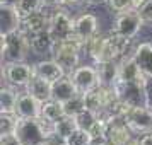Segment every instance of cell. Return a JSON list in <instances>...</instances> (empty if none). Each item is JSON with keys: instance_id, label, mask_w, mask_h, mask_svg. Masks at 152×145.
<instances>
[{"instance_id": "obj_1", "label": "cell", "mask_w": 152, "mask_h": 145, "mask_svg": "<svg viewBox=\"0 0 152 145\" xmlns=\"http://www.w3.org/2000/svg\"><path fill=\"white\" fill-rule=\"evenodd\" d=\"M53 133V123L43 118H21L15 135L22 145H45L46 138Z\"/></svg>"}, {"instance_id": "obj_2", "label": "cell", "mask_w": 152, "mask_h": 145, "mask_svg": "<svg viewBox=\"0 0 152 145\" xmlns=\"http://www.w3.org/2000/svg\"><path fill=\"white\" fill-rule=\"evenodd\" d=\"M29 51H31L29 36L22 29L12 34L2 36V62L4 63L24 62Z\"/></svg>"}, {"instance_id": "obj_3", "label": "cell", "mask_w": 152, "mask_h": 145, "mask_svg": "<svg viewBox=\"0 0 152 145\" xmlns=\"http://www.w3.org/2000/svg\"><path fill=\"white\" fill-rule=\"evenodd\" d=\"M128 44H130V38H126L123 34H118L115 31L110 36H103V43H101L99 53H97L94 62L96 63L118 62L121 56H125Z\"/></svg>"}, {"instance_id": "obj_4", "label": "cell", "mask_w": 152, "mask_h": 145, "mask_svg": "<svg viewBox=\"0 0 152 145\" xmlns=\"http://www.w3.org/2000/svg\"><path fill=\"white\" fill-rule=\"evenodd\" d=\"M147 82H138V80H118L113 89L116 96L130 106H147V96H145V87Z\"/></svg>"}, {"instance_id": "obj_5", "label": "cell", "mask_w": 152, "mask_h": 145, "mask_svg": "<svg viewBox=\"0 0 152 145\" xmlns=\"http://www.w3.org/2000/svg\"><path fill=\"white\" fill-rule=\"evenodd\" d=\"M2 77L14 87H26L34 77V65H29L26 62L4 63Z\"/></svg>"}, {"instance_id": "obj_6", "label": "cell", "mask_w": 152, "mask_h": 145, "mask_svg": "<svg viewBox=\"0 0 152 145\" xmlns=\"http://www.w3.org/2000/svg\"><path fill=\"white\" fill-rule=\"evenodd\" d=\"M125 119L133 135H145L152 131V108L151 106H132Z\"/></svg>"}, {"instance_id": "obj_7", "label": "cell", "mask_w": 152, "mask_h": 145, "mask_svg": "<svg viewBox=\"0 0 152 145\" xmlns=\"http://www.w3.org/2000/svg\"><path fill=\"white\" fill-rule=\"evenodd\" d=\"M75 33V19H72L67 12L63 10H55L51 14V22H50V34L53 36L56 43L67 41Z\"/></svg>"}, {"instance_id": "obj_8", "label": "cell", "mask_w": 152, "mask_h": 145, "mask_svg": "<svg viewBox=\"0 0 152 145\" xmlns=\"http://www.w3.org/2000/svg\"><path fill=\"white\" fill-rule=\"evenodd\" d=\"M142 26H144V19L140 17L138 10L137 9H130V10H125V12L118 14L115 26H113V31L132 39V38H135L138 34Z\"/></svg>"}, {"instance_id": "obj_9", "label": "cell", "mask_w": 152, "mask_h": 145, "mask_svg": "<svg viewBox=\"0 0 152 145\" xmlns=\"http://www.w3.org/2000/svg\"><path fill=\"white\" fill-rule=\"evenodd\" d=\"M133 131L128 126L125 116H108V126H106V140L111 145H121L130 142Z\"/></svg>"}, {"instance_id": "obj_10", "label": "cell", "mask_w": 152, "mask_h": 145, "mask_svg": "<svg viewBox=\"0 0 152 145\" xmlns=\"http://www.w3.org/2000/svg\"><path fill=\"white\" fill-rule=\"evenodd\" d=\"M72 82L75 84L77 90L80 94H86L89 90L96 89L99 85V74H97V67H89V65H79L72 74H70Z\"/></svg>"}, {"instance_id": "obj_11", "label": "cell", "mask_w": 152, "mask_h": 145, "mask_svg": "<svg viewBox=\"0 0 152 145\" xmlns=\"http://www.w3.org/2000/svg\"><path fill=\"white\" fill-rule=\"evenodd\" d=\"M22 26V15L15 9L14 2L0 5V36L12 34Z\"/></svg>"}, {"instance_id": "obj_12", "label": "cell", "mask_w": 152, "mask_h": 145, "mask_svg": "<svg viewBox=\"0 0 152 145\" xmlns=\"http://www.w3.org/2000/svg\"><path fill=\"white\" fill-rule=\"evenodd\" d=\"M43 103L38 101L29 92H21L17 104H15V114L19 118H41Z\"/></svg>"}, {"instance_id": "obj_13", "label": "cell", "mask_w": 152, "mask_h": 145, "mask_svg": "<svg viewBox=\"0 0 152 145\" xmlns=\"http://www.w3.org/2000/svg\"><path fill=\"white\" fill-rule=\"evenodd\" d=\"M50 22H51V14H46L45 10H39V12H34V14L24 17L21 29L28 36L39 34V33L50 31Z\"/></svg>"}, {"instance_id": "obj_14", "label": "cell", "mask_w": 152, "mask_h": 145, "mask_svg": "<svg viewBox=\"0 0 152 145\" xmlns=\"http://www.w3.org/2000/svg\"><path fill=\"white\" fill-rule=\"evenodd\" d=\"M74 34L82 43H87L97 34V17L94 14H82L75 19V33Z\"/></svg>"}, {"instance_id": "obj_15", "label": "cell", "mask_w": 152, "mask_h": 145, "mask_svg": "<svg viewBox=\"0 0 152 145\" xmlns=\"http://www.w3.org/2000/svg\"><path fill=\"white\" fill-rule=\"evenodd\" d=\"M118 68H120V79L118 80H138V82H145L149 80L144 75V72L140 70L138 63L135 62L133 55L132 56H121L118 62Z\"/></svg>"}, {"instance_id": "obj_16", "label": "cell", "mask_w": 152, "mask_h": 145, "mask_svg": "<svg viewBox=\"0 0 152 145\" xmlns=\"http://www.w3.org/2000/svg\"><path fill=\"white\" fill-rule=\"evenodd\" d=\"M75 94H79V90L69 75L62 77L51 84V99H55L58 103H65V101L72 99Z\"/></svg>"}, {"instance_id": "obj_17", "label": "cell", "mask_w": 152, "mask_h": 145, "mask_svg": "<svg viewBox=\"0 0 152 145\" xmlns=\"http://www.w3.org/2000/svg\"><path fill=\"white\" fill-rule=\"evenodd\" d=\"M34 75L41 77L45 80H48V82H55L58 79H62L65 77V70L58 65V62H55L53 58L51 60H41V62L34 63Z\"/></svg>"}, {"instance_id": "obj_18", "label": "cell", "mask_w": 152, "mask_h": 145, "mask_svg": "<svg viewBox=\"0 0 152 145\" xmlns=\"http://www.w3.org/2000/svg\"><path fill=\"white\" fill-rule=\"evenodd\" d=\"M133 58L144 72V75L147 79H152V43H140L135 48Z\"/></svg>"}, {"instance_id": "obj_19", "label": "cell", "mask_w": 152, "mask_h": 145, "mask_svg": "<svg viewBox=\"0 0 152 145\" xmlns=\"http://www.w3.org/2000/svg\"><path fill=\"white\" fill-rule=\"evenodd\" d=\"M26 92H29L31 96H34L38 101H41V103H46L51 99V82L48 80H45L41 77L34 75L29 84L26 85Z\"/></svg>"}, {"instance_id": "obj_20", "label": "cell", "mask_w": 152, "mask_h": 145, "mask_svg": "<svg viewBox=\"0 0 152 145\" xmlns=\"http://www.w3.org/2000/svg\"><path fill=\"white\" fill-rule=\"evenodd\" d=\"M96 65H97V74H99V85L113 87L120 79L118 62H103V63H96Z\"/></svg>"}, {"instance_id": "obj_21", "label": "cell", "mask_w": 152, "mask_h": 145, "mask_svg": "<svg viewBox=\"0 0 152 145\" xmlns=\"http://www.w3.org/2000/svg\"><path fill=\"white\" fill-rule=\"evenodd\" d=\"M56 41L53 39V36L50 34V31L39 33V34H31L29 36V46L31 51H34L36 55H41L45 51H53Z\"/></svg>"}, {"instance_id": "obj_22", "label": "cell", "mask_w": 152, "mask_h": 145, "mask_svg": "<svg viewBox=\"0 0 152 145\" xmlns=\"http://www.w3.org/2000/svg\"><path fill=\"white\" fill-rule=\"evenodd\" d=\"M77 128H79V125H77L75 116H69V114L62 116L58 121L53 123V133L58 135L60 138H63V140H67Z\"/></svg>"}, {"instance_id": "obj_23", "label": "cell", "mask_w": 152, "mask_h": 145, "mask_svg": "<svg viewBox=\"0 0 152 145\" xmlns=\"http://www.w3.org/2000/svg\"><path fill=\"white\" fill-rule=\"evenodd\" d=\"M19 94L12 87H4L0 89V113H15V104H17Z\"/></svg>"}, {"instance_id": "obj_24", "label": "cell", "mask_w": 152, "mask_h": 145, "mask_svg": "<svg viewBox=\"0 0 152 145\" xmlns=\"http://www.w3.org/2000/svg\"><path fill=\"white\" fill-rule=\"evenodd\" d=\"M62 116H65V111H63V104L55 101V99H50L46 103H43V109H41V118L46 119L48 123H55L58 121Z\"/></svg>"}, {"instance_id": "obj_25", "label": "cell", "mask_w": 152, "mask_h": 145, "mask_svg": "<svg viewBox=\"0 0 152 145\" xmlns=\"http://www.w3.org/2000/svg\"><path fill=\"white\" fill-rule=\"evenodd\" d=\"M15 9L19 10V14L24 17L34 14V12H39V10H45V5H46V0H14Z\"/></svg>"}, {"instance_id": "obj_26", "label": "cell", "mask_w": 152, "mask_h": 145, "mask_svg": "<svg viewBox=\"0 0 152 145\" xmlns=\"http://www.w3.org/2000/svg\"><path fill=\"white\" fill-rule=\"evenodd\" d=\"M63 104V111H65V114H69V116H79L82 111L87 109V104H86V97L84 94H75V96L69 99V101H65Z\"/></svg>"}, {"instance_id": "obj_27", "label": "cell", "mask_w": 152, "mask_h": 145, "mask_svg": "<svg viewBox=\"0 0 152 145\" xmlns=\"http://www.w3.org/2000/svg\"><path fill=\"white\" fill-rule=\"evenodd\" d=\"M19 119L21 118L17 116L15 113H0V137L15 133Z\"/></svg>"}, {"instance_id": "obj_28", "label": "cell", "mask_w": 152, "mask_h": 145, "mask_svg": "<svg viewBox=\"0 0 152 145\" xmlns=\"http://www.w3.org/2000/svg\"><path fill=\"white\" fill-rule=\"evenodd\" d=\"M92 142H94L92 135H91L87 130H82V128H77V130L65 140L67 145H92Z\"/></svg>"}, {"instance_id": "obj_29", "label": "cell", "mask_w": 152, "mask_h": 145, "mask_svg": "<svg viewBox=\"0 0 152 145\" xmlns=\"http://www.w3.org/2000/svg\"><path fill=\"white\" fill-rule=\"evenodd\" d=\"M99 116H101V114H97L96 111L86 109V111H82L79 116H75V119H77V125H79V128L91 131V128L96 125V121L99 119Z\"/></svg>"}, {"instance_id": "obj_30", "label": "cell", "mask_w": 152, "mask_h": 145, "mask_svg": "<svg viewBox=\"0 0 152 145\" xmlns=\"http://www.w3.org/2000/svg\"><path fill=\"white\" fill-rule=\"evenodd\" d=\"M106 2H108V5H110L111 10H113V12H118V14L133 9L132 0H106Z\"/></svg>"}, {"instance_id": "obj_31", "label": "cell", "mask_w": 152, "mask_h": 145, "mask_svg": "<svg viewBox=\"0 0 152 145\" xmlns=\"http://www.w3.org/2000/svg\"><path fill=\"white\" fill-rule=\"evenodd\" d=\"M144 22H152V0H147L140 9H137Z\"/></svg>"}, {"instance_id": "obj_32", "label": "cell", "mask_w": 152, "mask_h": 145, "mask_svg": "<svg viewBox=\"0 0 152 145\" xmlns=\"http://www.w3.org/2000/svg\"><path fill=\"white\" fill-rule=\"evenodd\" d=\"M0 145H22V144L15 133H10V135H2L0 137Z\"/></svg>"}, {"instance_id": "obj_33", "label": "cell", "mask_w": 152, "mask_h": 145, "mask_svg": "<svg viewBox=\"0 0 152 145\" xmlns=\"http://www.w3.org/2000/svg\"><path fill=\"white\" fill-rule=\"evenodd\" d=\"M82 0H46V5H53V7H69V5H75Z\"/></svg>"}, {"instance_id": "obj_34", "label": "cell", "mask_w": 152, "mask_h": 145, "mask_svg": "<svg viewBox=\"0 0 152 145\" xmlns=\"http://www.w3.org/2000/svg\"><path fill=\"white\" fill-rule=\"evenodd\" d=\"M45 145H67V144H65V140H63V138H60L58 135H55V133H51V135L46 138Z\"/></svg>"}, {"instance_id": "obj_35", "label": "cell", "mask_w": 152, "mask_h": 145, "mask_svg": "<svg viewBox=\"0 0 152 145\" xmlns=\"http://www.w3.org/2000/svg\"><path fill=\"white\" fill-rule=\"evenodd\" d=\"M138 145H152V131L151 133H145L138 138Z\"/></svg>"}, {"instance_id": "obj_36", "label": "cell", "mask_w": 152, "mask_h": 145, "mask_svg": "<svg viewBox=\"0 0 152 145\" xmlns=\"http://www.w3.org/2000/svg\"><path fill=\"white\" fill-rule=\"evenodd\" d=\"M145 2H147V0H132V5H133V9H140Z\"/></svg>"}, {"instance_id": "obj_37", "label": "cell", "mask_w": 152, "mask_h": 145, "mask_svg": "<svg viewBox=\"0 0 152 145\" xmlns=\"http://www.w3.org/2000/svg\"><path fill=\"white\" fill-rule=\"evenodd\" d=\"M92 145H111V144L106 140V138H103V140H94V142H92Z\"/></svg>"}, {"instance_id": "obj_38", "label": "cell", "mask_w": 152, "mask_h": 145, "mask_svg": "<svg viewBox=\"0 0 152 145\" xmlns=\"http://www.w3.org/2000/svg\"><path fill=\"white\" fill-rule=\"evenodd\" d=\"M121 145H138V140H133V138H132L130 142H125V144H121Z\"/></svg>"}, {"instance_id": "obj_39", "label": "cell", "mask_w": 152, "mask_h": 145, "mask_svg": "<svg viewBox=\"0 0 152 145\" xmlns=\"http://www.w3.org/2000/svg\"><path fill=\"white\" fill-rule=\"evenodd\" d=\"M2 4H9V0H2Z\"/></svg>"}, {"instance_id": "obj_40", "label": "cell", "mask_w": 152, "mask_h": 145, "mask_svg": "<svg viewBox=\"0 0 152 145\" xmlns=\"http://www.w3.org/2000/svg\"><path fill=\"white\" fill-rule=\"evenodd\" d=\"M87 2H97V0H87Z\"/></svg>"}]
</instances>
